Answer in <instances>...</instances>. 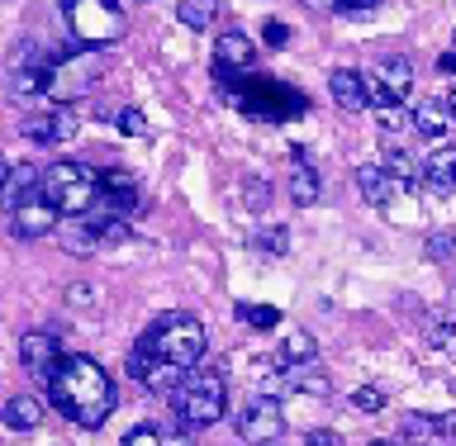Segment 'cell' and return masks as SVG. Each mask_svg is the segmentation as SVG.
<instances>
[{"instance_id": "6da1fadb", "label": "cell", "mask_w": 456, "mask_h": 446, "mask_svg": "<svg viewBox=\"0 0 456 446\" xmlns=\"http://www.w3.org/2000/svg\"><path fill=\"white\" fill-rule=\"evenodd\" d=\"M48 404H57L67 423L77 427H100L114 413V380L105 376V366L91 356H62L48 376Z\"/></svg>"}, {"instance_id": "7a4b0ae2", "label": "cell", "mask_w": 456, "mask_h": 446, "mask_svg": "<svg viewBox=\"0 0 456 446\" xmlns=\"http://www.w3.org/2000/svg\"><path fill=\"white\" fill-rule=\"evenodd\" d=\"M171 409H176L181 433H200V427H214L228 413V385L214 366H191L185 380L167 394Z\"/></svg>"}, {"instance_id": "3957f363", "label": "cell", "mask_w": 456, "mask_h": 446, "mask_svg": "<svg viewBox=\"0 0 456 446\" xmlns=\"http://www.w3.org/2000/svg\"><path fill=\"white\" fill-rule=\"evenodd\" d=\"M142 347H148L152 356H162V361L191 370L205 361L209 352V337H205V323L195 319V313H162L148 333H142Z\"/></svg>"}, {"instance_id": "277c9868", "label": "cell", "mask_w": 456, "mask_h": 446, "mask_svg": "<svg viewBox=\"0 0 456 446\" xmlns=\"http://www.w3.org/2000/svg\"><path fill=\"white\" fill-rule=\"evenodd\" d=\"M224 95H228V105H238L242 114L266 119V124H285V119H295V114L309 109V100L299 91H290V85H281V81H262V77H252V81L228 77Z\"/></svg>"}, {"instance_id": "5b68a950", "label": "cell", "mask_w": 456, "mask_h": 446, "mask_svg": "<svg viewBox=\"0 0 456 446\" xmlns=\"http://www.w3.org/2000/svg\"><path fill=\"white\" fill-rule=\"evenodd\" d=\"M38 195L62 214V219H77V214H91L100 199V176L81 162H53L38 176Z\"/></svg>"}, {"instance_id": "8992f818", "label": "cell", "mask_w": 456, "mask_h": 446, "mask_svg": "<svg viewBox=\"0 0 456 446\" xmlns=\"http://www.w3.org/2000/svg\"><path fill=\"white\" fill-rule=\"evenodd\" d=\"M71 38L86 48H105V43L124 38V10L114 0H62Z\"/></svg>"}, {"instance_id": "52a82bcc", "label": "cell", "mask_w": 456, "mask_h": 446, "mask_svg": "<svg viewBox=\"0 0 456 446\" xmlns=\"http://www.w3.org/2000/svg\"><path fill=\"white\" fill-rule=\"evenodd\" d=\"M409 91H413V67H409V57H380L376 71L366 77V100H370V109L404 105Z\"/></svg>"}, {"instance_id": "ba28073f", "label": "cell", "mask_w": 456, "mask_h": 446, "mask_svg": "<svg viewBox=\"0 0 456 446\" xmlns=\"http://www.w3.org/2000/svg\"><path fill=\"white\" fill-rule=\"evenodd\" d=\"M285 433V409L276 404V399H252L248 409L238 413V437L252 442V446H266V442H281Z\"/></svg>"}, {"instance_id": "9c48e42d", "label": "cell", "mask_w": 456, "mask_h": 446, "mask_svg": "<svg viewBox=\"0 0 456 446\" xmlns=\"http://www.w3.org/2000/svg\"><path fill=\"white\" fill-rule=\"evenodd\" d=\"M57 223H62V214H57V209H53L38 191L28 195V199H20V205L10 209V233H14V238H24V242L57 233Z\"/></svg>"}, {"instance_id": "30bf717a", "label": "cell", "mask_w": 456, "mask_h": 446, "mask_svg": "<svg viewBox=\"0 0 456 446\" xmlns=\"http://www.w3.org/2000/svg\"><path fill=\"white\" fill-rule=\"evenodd\" d=\"M95 209L119 214V219H134V214H142L138 181L128 176V171H100V199H95Z\"/></svg>"}, {"instance_id": "8fae6325", "label": "cell", "mask_w": 456, "mask_h": 446, "mask_svg": "<svg viewBox=\"0 0 456 446\" xmlns=\"http://www.w3.org/2000/svg\"><path fill=\"white\" fill-rule=\"evenodd\" d=\"M128 376H134L138 385H148L152 394H171L176 385L185 380V370L181 366H171V361H162V356H152L148 347H134V356H128Z\"/></svg>"}, {"instance_id": "7c38bea8", "label": "cell", "mask_w": 456, "mask_h": 446, "mask_svg": "<svg viewBox=\"0 0 456 446\" xmlns=\"http://www.w3.org/2000/svg\"><path fill=\"white\" fill-rule=\"evenodd\" d=\"M95 71H100L95 57H53L48 95H53V100H71V95H81L86 85L95 81Z\"/></svg>"}, {"instance_id": "4fadbf2b", "label": "cell", "mask_w": 456, "mask_h": 446, "mask_svg": "<svg viewBox=\"0 0 456 446\" xmlns=\"http://www.w3.org/2000/svg\"><path fill=\"white\" fill-rule=\"evenodd\" d=\"M20 361H24L28 376L48 380L53 366L62 361V347H57V337L48 333V328H28V333L20 337Z\"/></svg>"}, {"instance_id": "5bb4252c", "label": "cell", "mask_w": 456, "mask_h": 446, "mask_svg": "<svg viewBox=\"0 0 456 446\" xmlns=\"http://www.w3.org/2000/svg\"><path fill=\"white\" fill-rule=\"evenodd\" d=\"M356 191H362L366 205H395L399 195H404V181L395 176L385 162H366V166H356Z\"/></svg>"}, {"instance_id": "9a60e30c", "label": "cell", "mask_w": 456, "mask_h": 446, "mask_svg": "<svg viewBox=\"0 0 456 446\" xmlns=\"http://www.w3.org/2000/svg\"><path fill=\"white\" fill-rule=\"evenodd\" d=\"M71 134H77V114H71L67 105L24 119V138H34V142H67Z\"/></svg>"}, {"instance_id": "2e32d148", "label": "cell", "mask_w": 456, "mask_h": 446, "mask_svg": "<svg viewBox=\"0 0 456 446\" xmlns=\"http://www.w3.org/2000/svg\"><path fill=\"white\" fill-rule=\"evenodd\" d=\"M214 57H219V71H248L256 62V48H252L248 34L228 28V34H219V43H214Z\"/></svg>"}, {"instance_id": "e0dca14e", "label": "cell", "mask_w": 456, "mask_h": 446, "mask_svg": "<svg viewBox=\"0 0 456 446\" xmlns=\"http://www.w3.org/2000/svg\"><path fill=\"white\" fill-rule=\"evenodd\" d=\"M409 114H413V134H419V138H442L456 124V114L447 109V100H419Z\"/></svg>"}, {"instance_id": "ac0fdd59", "label": "cell", "mask_w": 456, "mask_h": 446, "mask_svg": "<svg viewBox=\"0 0 456 446\" xmlns=\"http://www.w3.org/2000/svg\"><path fill=\"white\" fill-rule=\"evenodd\" d=\"M423 185L433 195H456V148H437L423 162Z\"/></svg>"}, {"instance_id": "d6986e66", "label": "cell", "mask_w": 456, "mask_h": 446, "mask_svg": "<svg viewBox=\"0 0 456 446\" xmlns=\"http://www.w3.org/2000/svg\"><path fill=\"white\" fill-rule=\"evenodd\" d=\"M328 91H333V100L342 109H366L370 100H366V77L362 71H347V67H338L333 77H328Z\"/></svg>"}, {"instance_id": "ffe728a7", "label": "cell", "mask_w": 456, "mask_h": 446, "mask_svg": "<svg viewBox=\"0 0 456 446\" xmlns=\"http://www.w3.org/2000/svg\"><path fill=\"white\" fill-rule=\"evenodd\" d=\"M0 418H5V427H14V433H34V427L43 423V404L34 394H14L0 404Z\"/></svg>"}, {"instance_id": "44dd1931", "label": "cell", "mask_w": 456, "mask_h": 446, "mask_svg": "<svg viewBox=\"0 0 456 446\" xmlns=\"http://www.w3.org/2000/svg\"><path fill=\"white\" fill-rule=\"evenodd\" d=\"M456 427V418H428V413H409L404 418V437L409 442H419V446H433V442H442Z\"/></svg>"}, {"instance_id": "7402d4cb", "label": "cell", "mask_w": 456, "mask_h": 446, "mask_svg": "<svg viewBox=\"0 0 456 446\" xmlns=\"http://www.w3.org/2000/svg\"><path fill=\"white\" fill-rule=\"evenodd\" d=\"M34 191H38V171H34V166H10L5 185H0V205H5V209H14L20 199H28Z\"/></svg>"}, {"instance_id": "603a6c76", "label": "cell", "mask_w": 456, "mask_h": 446, "mask_svg": "<svg viewBox=\"0 0 456 446\" xmlns=\"http://www.w3.org/2000/svg\"><path fill=\"white\" fill-rule=\"evenodd\" d=\"M214 14H219V0H176V20L191 28V34L209 28V24H214Z\"/></svg>"}, {"instance_id": "cb8c5ba5", "label": "cell", "mask_w": 456, "mask_h": 446, "mask_svg": "<svg viewBox=\"0 0 456 446\" xmlns=\"http://www.w3.org/2000/svg\"><path fill=\"white\" fill-rule=\"evenodd\" d=\"M290 199L299 209L314 205V199H319V171H314V166H295L290 171Z\"/></svg>"}, {"instance_id": "d4e9b609", "label": "cell", "mask_w": 456, "mask_h": 446, "mask_svg": "<svg viewBox=\"0 0 456 446\" xmlns=\"http://www.w3.org/2000/svg\"><path fill=\"white\" fill-rule=\"evenodd\" d=\"M238 323H248V328H276L281 323V309H271V304H238Z\"/></svg>"}, {"instance_id": "484cf974", "label": "cell", "mask_w": 456, "mask_h": 446, "mask_svg": "<svg viewBox=\"0 0 456 446\" xmlns=\"http://www.w3.org/2000/svg\"><path fill=\"white\" fill-rule=\"evenodd\" d=\"M314 352H319V347H314V337H309V333H290L276 361H290V366H295V361H314Z\"/></svg>"}, {"instance_id": "4316f807", "label": "cell", "mask_w": 456, "mask_h": 446, "mask_svg": "<svg viewBox=\"0 0 456 446\" xmlns=\"http://www.w3.org/2000/svg\"><path fill=\"white\" fill-rule=\"evenodd\" d=\"M252 247L266 252V256H285L290 252V233H285V228H262V233L252 238Z\"/></svg>"}, {"instance_id": "83f0119b", "label": "cell", "mask_w": 456, "mask_h": 446, "mask_svg": "<svg viewBox=\"0 0 456 446\" xmlns=\"http://www.w3.org/2000/svg\"><path fill=\"white\" fill-rule=\"evenodd\" d=\"M352 409H356V413H380V409H385V390H376V385L352 390Z\"/></svg>"}, {"instance_id": "f1b7e54d", "label": "cell", "mask_w": 456, "mask_h": 446, "mask_svg": "<svg viewBox=\"0 0 456 446\" xmlns=\"http://www.w3.org/2000/svg\"><path fill=\"white\" fill-rule=\"evenodd\" d=\"M114 124H119L124 138H142V134H148V119H142V109H134V105L119 109V119H114Z\"/></svg>"}, {"instance_id": "f546056e", "label": "cell", "mask_w": 456, "mask_h": 446, "mask_svg": "<svg viewBox=\"0 0 456 446\" xmlns=\"http://www.w3.org/2000/svg\"><path fill=\"white\" fill-rule=\"evenodd\" d=\"M428 342L442 352H456V323H428Z\"/></svg>"}, {"instance_id": "4dcf8cb0", "label": "cell", "mask_w": 456, "mask_h": 446, "mask_svg": "<svg viewBox=\"0 0 456 446\" xmlns=\"http://www.w3.org/2000/svg\"><path fill=\"white\" fill-rule=\"evenodd\" d=\"M428 256H433V262H452V256H456V238L452 233H433V238H428Z\"/></svg>"}, {"instance_id": "1f68e13d", "label": "cell", "mask_w": 456, "mask_h": 446, "mask_svg": "<svg viewBox=\"0 0 456 446\" xmlns=\"http://www.w3.org/2000/svg\"><path fill=\"white\" fill-rule=\"evenodd\" d=\"M124 446H167V437L157 433L152 423H142V427H134V433L124 437Z\"/></svg>"}, {"instance_id": "d6a6232c", "label": "cell", "mask_w": 456, "mask_h": 446, "mask_svg": "<svg viewBox=\"0 0 456 446\" xmlns=\"http://www.w3.org/2000/svg\"><path fill=\"white\" fill-rule=\"evenodd\" d=\"M266 43L271 48H285V43H290V28H285L281 20H266Z\"/></svg>"}, {"instance_id": "836d02e7", "label": "cell", "mask_w": 456, "mask_h": 446, "mask_svg": "<svg viewBox=\"0 0 456 446\" xmlns=\"http://www.w3.org/2000/svg\"><path fill=\"white\" fill-rule=\"evenodd\" d=\"M248 205H252V209L271 205V185H262V181H248Z\"/></svg>"}, {"instance_id": "e575fe53", "label": "cell", "mask_w": 456, "mask_h": 446, "mask_svg": "<svg viewBox=\"0 0 456 446\" xmlns=\"http://www.w3.org/2000/svg\"><path fill=\"white\" fill-rule=\"evenodd\" d=\"M305 446H342V437H338V433H328V427H319V433H309V437H305Z\"/></svg>"}, {"instance_id": "d590c367", "label": "cell", "mask_w": 456, "mask_h": 446, "mask_svg": "<svg viewBox=\"0 0 456 446\" xmlns=\"http://www.w3.org/2000/svg\"><path fill=\"white\" fill-rule=\"evenodd\" d=\"M71 304H91V285H71Z\"/></svg>"}, {"instance_id": "8d00e7d4", "label": "cell", "mask_w": 456, "mask_h": 446, "mask_svg": "<svg viewBox=\"0 0 456 446\" xmlns=\"http://www.w3.org/2000/svg\"><path fill=\"white\" fill-rule=\"evenodd\" d=\"M370 5H376V0H338V10H352V14H362Z\"/></svg>"}, {"instance_id": "74e56055", "label": "cell", "mask_w": 456, "mask_h": 446, "mask_svg": "<svg viewBox=\"0 0 456 446\" xmlns=\"http://www.w3.org/2000/svg\"><path fill=\"white\" fill-rule=\"evenodd\" d=\"M309 10H338V0H305Z\"/></svg>"}, {"instance_id": "f35d334b", "label": "cell", "mask_w": 456, "mask_h": 446, "mask_svg": "<svg viewBox=\"0 0 456 446\" xmlns=\"http://www.w3.org/2000/svg\"><path fill=\"white\" fill-rule=\"evenodd\" d=\"M5 176H10V162H5V157H0V185H5Z\"/></svg>"}, {"instance_id": "ab89813d", "label": "cell", "mask_w": 456, "mask_h": 446, "mask_svg": "<svg viewBox=\"0 0 456 446\" xmlns=\"http://www.w3.org/2000/svg\"><path fill=\"white\" fill-rule=\"evenodd\" d=\"M447 109H452V114H456V91H452V95H447Z\"/></svg>"}, {"instance_id": "60d3db41", "label": "cell", "mask_w": 456, "mask_h": 446, "mask_svg": "<svg viewBox=\"0 0 456 446\" xmlns=\"http://www.w3.org/2000/svg\"><path fill=\"white\" fill-rule=\"evenodd\" d=\"M370 446H399V442H370Z\"/></svg>"}, {"instance_id": "b9f144b4", "label": "cell", "mask_w": 456, "mask_h": 446, "mask_svg": "<svg viewBox=\"0 0 456 446\" xmlns=\"http://www.w3.org/2000/svg\"><path fill=\"white\" fill-rule=\"evenodd\" d=\"M266 446H276V442H266Z\"/></svg>"}]
</instances>
